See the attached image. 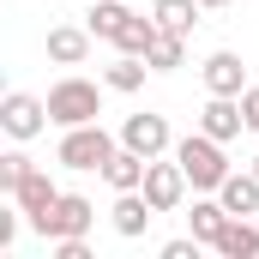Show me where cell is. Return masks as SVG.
Wrapping results in <instances>:
<instances>
[{
  "label": "cell",
  "instance_id": "6da1fadb",
  "mask_svg": "<svg viewBox=\"0 0 259 259\" xmlns=\"http://www.w3.org/2000/svg\"><path fill=\"white\" fill-rule=\"evenodd\" d=\"M175 163L187 169L193 193H217V187L229 181V157H223V139H211V133H187V139H175Z\"/></svg>",
  "mask_w": 259,
  "mask_h": 259
},
{
  "label": "cell",
  "instance_id": "7a4b0ae2",
  "mask_svg": "<svg viewBox=\"0 0 259 259\" xmlns=\"http://www.w3.org/2000/svg\"><path fill=\"white\" fill-rule=\"evenodd\" d=\"M103 115V91L91 84V78H61V84H49V121L55 127H84V121H97Z\"/></svg>",
  "mask_w": 259,
  "mask_h": 259
},
{
  "label": "cell",
  "instance_id": "3957f363",
  "mask_svg": "<svg viewBox=\"0 0 259 259\" xmlns=\"http://www.w3.org/2000/svg\"><path fill=\"white\" fill-rule=\"evenodd\" d=\"M115 151H121V139H109L97 121H84V127H66L61 151H55V163H66V169H103Z\"/></svg>",
  "mask_w": 259,
  "mask_h": 259
},
{
  "label": "cell",
  "instance_id": "277c9868",
  "mask_svg": "<svg viewBox=\"0 0 259 259\" xmlns=\"http://www.w3.org/2000/svg\"><path fill=\"white\" fill-rule=\"evenodd\" d=\"M91 223H97V205H91L84 193H61L55 205H49V211H36V217H30V229H36V235H49V241L84 235Z\"/></svg>",
  "mask_w": 259,
  "mask_h": 259
},
{
  "label": "cell",
  "instance_id": "5b68a950",
  "mask_svg": "<svg viewBox=\"0 0 259 259\" xmlns=\"http://www.w3.org/2000/svg\"><path fill=\"white\" fill-rule=\"evenodd\" d=\"M0 127L12 133V139H36V133L49 127V97H30V91H12V97L0 103Z\"/></svg>",
  "mask_w": 259,
  "mask_h": 259
},
{
  "label": "cell",
  "instance_id": "8992f818",
  "mask_svg": "<svg viewBox=\"0 0 259 259\" xmlns=\"http://www.w3.org/2000/svg\"><path fill=\"white\" fill-rule=\"evenodd\" d=\"M121 145L139 151V157H163V151H175L163 115H127V121H121Z\"/></svg>",
  "mask_w": 259,
  "mask_h": 259
},
{
  "label": "cell",
  "instance_id": "52a82bcc",
  "mask_svg": "<svg viewBox=\"0 0 259 259\" xmlns=\"http://www.w3.org/2000/svg\"><path fill=\"white\" fill-rule=\"evenodd\" d=\"M187 187H193V181H187L181 163H157V157H151V169H145V199H151L157 211H175V205L187 199Z\"/></svg>",
  "mask_w": 259,
  "mask_h": 259
},
{
  "label": "cell",
  "instance_id": "ba28073f",
  "mask_svg": "<svg viewBox=\"0 0 259 259\" xmlns=\"http://www.w3.org/2000/svg\"><path fill=\"white\" fill-rule=\"evenodd\" d=\"M247 127V115H241V97H211L205 109H199V133H211V139H235V133Z\"/></svg>",
  "mask_w": 259,
  "mask_h": 259
},
{
  "label": "cell",
  "instance_id": "9c48e42d",
  "mask_svg": "<svg viewBox=\"0 0 259 259\" xmlns=\"http://www.w3.org/2000/svg\"><path fill=\"white\" fill-rule=\"evenodd\" d=\"M157 217V205L145 199V187H133V193H115V211H109V223H115V235H145V223Z\"/></svg>",
  "mask_w": 259,
  "mask_h": 259
},
{
  "label": "cell",
  "instance_id": "30bf717a",
  "mask_svg": "<svg viewBox=\"0 0 259 259\" xmlns=\"http://www.w3.org/2000/svg\"><path fill=\"white\" fill-rule=\"evenodd\" d=\"M205 91H211V97H241V91H247V66H241V55H229V49L211 55V61H205Z\"/></svg>",
  "mask_w": 259,
  "mask_h": 259
},
{
  "label": "cell",
  "instance_id": "8fae6325",
  "mask_svg": "<svg viewBox=\"0 0 259 259\" xmlns=\"http://www.w3.org/2000/svg\"><path fill=\"white\" fill-rule=\"evenodd\" d=\"M12 199H18V211H24V217H36V211H49V205L61 199V187L49 181V169H36V163H30V169H24V181L12 187Z\"/></svg>",
  "mask_w": 259,
  "mask_h": 259
},
{
  "label": "cell",
  "instance_id": "7c38bea8",
  "mask_svg": "<svg viewBox=\"0 0 259 259\" xmlns=\"http://www.w3.org/2000/svg\"><path fill=\"white\" fill-rule=\"evenodd\" d=\"M145 169H151V157H139V151H115L109 163H103V181L115 187V193H133V187H145Z\"/></svg>",
  "mask_w": 259,
  "mask_h": 259
},
{
  "label": "cell",
  "instance_id": "4fadbf2b",
  "mask_svg": "<svg viewBox=\"0 0 259 259\" xmlns=\"http://www.w3.org/2000/svg\"><path fill=\"white\" fill-rule=\"evenodd\" d=\"M229 217H235V211H229L223 199L205 193V199H193V211H187V229H193L205 247H217V235H223V223H229Z\"/></svg>",
  "mask_w": 259,
  "mask_h": 259
},
{
  "label": "cell",
  "instance_id": "5bb4252c",
  "mask_svg": "<svg viewBox=\"0 0 259 259\" xmlns=\"http://www.w3.org/2000/svg\"><path fill=\"white\" fill-rule=\"evenodd\" d=\"M84 55H91V24H84V30H78V24H55V30H49V61L55 66H78Z\"/></svg>",
  "mask_w": 259,
  "mask_h": 259
},
{
  "label": "cell",
  "instance_id": "9a60e30c",
  "mask_svg": "<svg viewBox=\"0 0 259 259\" xmlns=\"http://www.w3.org/2000/svg\"><path fill=\"white\" fill-rule=\"evenodd\" d=\"M217 253L223 259H259V229L247 223V217H229L223 235H217Z\"/></svg>",
  "mask_w": 259,
  "mask_h": 259
},
{
  "label": "cell",
  "instance_id": "2e32d148",
  "mask_svg": "<svg viewBox=\"0 0 259 259\" xmlns=\"http://www.w3.org/2000/svg\"><path fill=\"white\" fill-rule=\"evenodd\" d=\"M217 199H223L235 217H253V211H259V175H253V169H247V175H235V169H229V181L217 187Z\"/></svg>",
  "mask_w": 259,
  "mask_h": 259
},
{
  "label": "cell",
  "instance_id": "e0dca14e",
  "mask_svg": "<svg viewBox=\"0 0 259 259\" xmlns=\"http://www.w3.org/2000/svg\"><path fill=\"white\" fill-rule=\"evenodd\" d=\"M199 12H205L199 0H151V18H157V30H181V36H187V30L199 24Z\"/></svg>",
  "mask_w": 259,
  "mask_h": 259
},
{
  "label": "cell",
  "instance_id": "ac0fdd59",
  "mask_svg": "<svg viewBox=\"0 0 259 259\" xmlns=\"http://www.w3.org/2000/svg\"><path fill=\"white\" fill-rule=\"evenodd\" d=\"M84 18H91V36H103V42H115V36H121V24L133 18V6H127V0H97V6L84 12Z\"/></svg>",
  "mask_w": 259,
  "mask_h": 259
},
{
  "label": "cell",
  "instance_id": "d6986e66",
  "mask_svg": "<svg viewBox=\"0 0 259 259\" xmlns=\"http://www.w3.org/2000/svg\"><path fill=\"white\" fill-rule=\"evenodd\" d=\"M181 42H187L181 30H157V42L145 49V61H151V72H175V66L187 61V49H181Z\"/></svg>",
  "mask_w": 259,
  "mask_h": 259
},
{
  "label": "cell",
  "instance_id": "ffe728a7",
  "mask_svg": "<svg viewBox=\"0 0 259 259\" xmlns=\"http://www.w3.org/2000/svg\"><path fill=\"white\" fill-rule=\"evenodd\" d=\"M145 72H151V61H145V55H121V61L103 72V84L127 97V91H139V84H145Z\"/></svg>",
  "mask_w": 259,
  "mask_h": 259
},
{
  "label": "cell",
  "instance_id": "44dd1931",
  "mask_svg": "<svg viewBox=\"0 0 259 259\" xmlns=\"http://www.w3.org/2000/svg\"><path fill=\"white\" fill-rule=\"evenodd\" d=\"M151 42H157V18H139V12H133L127 24H121V36H115V49H121V55H145Z\"/></svg>",
  "mask_w": 259,
  "mask_h": 259
},
{
  "label": "cell",
  "instance_id": "7402d4cb",
  "mask_svg": "<svg viewBox=\"0 0 259 259\" xmlns=\"http://www.w3.org/2000/svg\"><path fill=\"white\" fill-rule=\"evenodd\" d=\"M24 169H30V157H24V151H6V157H0V193H12V187L24 181Z\"/></svg>",
  "mask_w": 259,
  "mask_h": 259
},
{
  "label": "cell",
  "instance_id": "603a6c76",
  "mask_svg": "<svg viewBox=\"0 0 259 259\" xmlns=\"http://www.w3.org/2000/svg\"><path fill=\"white\" fill-rule=\"evenodd\" d=\"M199 235H187V241H163V259H199Z\"/></svg>",
  "mask_w": 259,
  "mask_h": 259
},
{
  "label": "cell",
  "instance_id": "cb8c5ba5",
  "mask_svg": "<svg viewBox=\"0 0 259 259\" xmlns=\"http://www.w3.org/2000/svg\"><path fill=\"white\" fill-rule=\"evenodd\" d=\"M12 235H18V217H12V211H0V253L12 247Z\"/></svg>",
  "mask_w": 259,
  "mask_h": 259
},
{
  "label": "cell",
  "instance_id": "d4e9b609",
  "mask_svg": "<svg viewBox=\"0 0 259 259\" xmlns=\"http://www.w3.org/2000/svg\"><path fill=\"white\" fill-rule=\"evenodd\" d=\"M199 6H229V0H199Z\"/></svg>",
  "mask_w": 259,
  "mask_h": 259
},
{
  "label": "cell",
  "instance_id": "484cf974",
  "mask_svg": "<svg viewBox=\"0 0 259 259\" xmlns=\"http://www.w3.org/2000/svg\"><path fill=\"white\" fill-rule=\"evenodd\" d=\"M253 175H259V157H253Z\"/></svg>",
  "mask_w": 259,
  "mask_h": 259
}]
</instances>
